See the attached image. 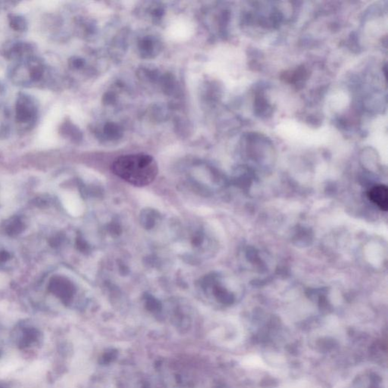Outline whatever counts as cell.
Here are the masks:
<instances>
[{
	"label": "cell",
	"instance_id": "6da1fadb",
	"mask_svg": "<svg viewBox=\"0 0 388 388\" xmlns=\"http://www.w3.org/2000/svg\"><path fill=\"white\" fill-rule=\"evenodd\" d=\"M111 169L118 178L140 187L153 183L159 173L156 159L144 153L119 156L112 162Z\"/></svg>",
	"mask_w": 388,
	"mask_h": 388
},
{
	"label": "cell",
	"instance_id": "5b68a950",
	"mask_svg": "<svg viewBox=\"0 0 388 388\" xmlns=\"http://www.w3.org/2000/svg\"><path fill=\"white\" fill-rule=\"evenodd\" d=\"M30 50H31V47L30 44L26 42H18L12 44L9 50L6 52V55L7 57H11L12 58H19L23 56L24 54L30 52Z\"/></svg>",
	"mask_w": 388,
	"mask_h": 388
},
{
	"label": "cell",
	"instance_id": "8992f818",
	"mask_svg": "<svg viewBox=\"0 0 388 388\" xmlns=\"http://www.w3.org/2000/svg\"><path fill=\"white\" fill-rule=\"evenodd\" d=\"M8 22H9L11 28L16 30V31H24L27 29V21L22 16L9 14L8 15Z\"/></svg>",
	"mask_w": 388,
	"mask_h": 388
},
{
	"label": "cell",
	"instance_id": "277c9868",
	"mask_svg": "<svg viewBox=\"0 0 388 388\" xmlns=\"http://www.w3.org/2000/svg\"><path fill=\"white\" fill-rule=\"evenodd\" d=\"M368 197L373 203L377 205L381 210H388V193L386 186L377 185L373 187L369 191Z\"/></svg>",
	"mask_w": 388,
	"mask_h": 388
},
{
	"label": "cell",
	"instance_id": "ba28073f",
	"mask_svg": "<svg viewBox=\"0 0 388 388\" xmlns=\"http://www.w3.org/2000/svg\"><path fill=\"white\" fill-rule=\"evenodd\" d=\"M1 352H2V351H1V348H0V356H1Z\"/></svg>",
	"mask_w": 388,
	"mask_h": 388
},
{
	"label": "cell",
	"instance_id": "3957f363",
	"mask_svg": "<svg viewBox=\"0 0 388 388\" xmlns=\"http://www.w3.org/2000/svg\"><path fill=\"white\" fill-rule=\"evenodd\" d=\"M16 119L20 123L28 122L35 115V109L30 99L27 96H20L16 104Z\"/></svg>",
	"mask_w": 388,
	"mask_h": 388
},
{
	"label": "cell",
	"instance_id": "7a4b0ae2",
	"mask_svg": "<svg viewBox=\"0 0 388 388\" xmlns=\"http://www.w3.org/2000/svg\"><path fill=\"white\" fill-rule=\"evenodd\" d=\"M17 346L24 351L34 349L40 345L42 337L37 330L34 329H21L15 334L14 337Z\"/></svg>",
	"mask_w": 388,
	"mask_h": 388
},
{
	"label": "cell",
	"instance_id": "52a82bcc",
	"mask_svg": "<svg viewBox=\"0 0 388 388\" xmlns=\"http://www.w3.org/2000/svg\"><path fill=\"white\" fill-rule=\"evenodd\" d=\"M42 74H43V68H42V65L36 64V65L32 66L30 69V77H31L32 80H40L42 78Z\"/></svg>",
	"mask_w": 388,
	"mask_h": 388
}]
</instances>
